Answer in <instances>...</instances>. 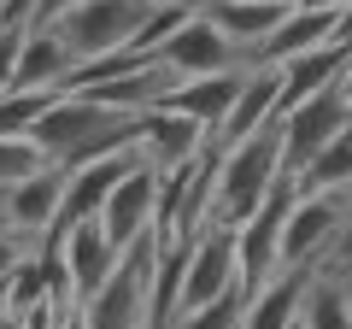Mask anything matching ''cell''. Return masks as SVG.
Wrapping results in <instances>:
<instances>
[{"label":"cell","mask_w":352,"mask_h":329,"mask_svg":"<svg viewBox=\"0 0 352 329\" xmlns=\"http://www.w3.org/2000/svg\"><path fill=\"white\" fill-rule=\"evenodd\" d=\"M282 182V141L276 124L258 129L247 141H229L217 147V189H212V224L235 229L241 217H252L264 206V194Z\"/></svg>","instance_id":"1"},{"label":"cell","mask_w":352,"mask_h":329,"mask_svg":"<svg viewBox=\"0 0 352 329\" xmlns=\"http://www.w3.org/2000/svg\"><path fill=\"white\" fill-rule=\"evenodd\" d=\"M147 12H153V0H71V6H59L41 30H53V36L76 53V65H82V59H100V53L129 47L135 30L147 24Z\"/></svg>","instance_id":"2"},{"label":"cell","mask_w":352,"mask_h":329,"mask_svg":"<svg viewBox=\"0 0 352 329\" xmlns=\"http://www.w3.org/2000/svg\"><path fill=\"white\" fill-rule=\"evenodd\" d=\"M153 259H159V235H141L135 247H124L118 270L88 294L76 312L82 329H147V282H153Z\"/></svg>","instance_id":"3"},{"label":"cell","mask_w":352,"mask_h":329,"mask_svg":"<svg viewBox=\"0 0 352 329\" xmlns=\"http://www.w3.org/2000/svg\"><path fill=\"white\" fill-rule=\"evenodd\" d=\"M346 124H352V94H346V83H335V89H323V94H311V100L288 106V112L276 118L282 177H300V171H305V164H311Z\"/></svg>","instance_id":"4"},{"label":"cell","mask_w":352,"mask_h":329,"mask_svg":"<svg viewBox=\"0 0 352 329\" xmlns=\"http://www.w3.org/2000/svg\"><path fill=\"white\" fill-rule=\"evenodd\" d=\"M352 206L340 194H294L288 217H282V247H276V270H317L323 253L335 247L340 224Z\"/></svg>","instance_id":"5"},{"label":"cell","mask_w":352,"mask_h":329,"mask_svg":"<svg viewBox=\"0 0 352 329\" xmlns=\"http://www.w3.org/2000/svg\"><path fill=\"white\" fill-rule=\"evenodd\" d=\"M153 59H159L176 83H188V76H217V71H247V65H241V47L223 36V30H212L200 12L182 18Z\"/></svg>","instance_id":"6"},{"label":"cell","mask_w":352,"mask_h":329,"mask_svg":"<svg viewBox=\"0 0 352 329\" xmlns=\"http://www.w3.org/2000/svg\"><path fill=\"white\" fill-rule=\"evenodd\" d=\"M141 153H112V159H94V164H76V171H65V189H59V212H53V229L47 241H59L71 224H88V217H100L106 194L118 189V182L129 177V164H135Z\"/></svg>","instance_id":"7"},{"label":"cell","mask_w":352,"mask_h":329,"mask_svg":"<svg viewBox=\"0 0 352 329\" xmlns=\"http://www.w3.org/2000/svg\"><path fill=\"white\" fill-rule=\"evenodd\" d=\"M241 282L235 270V229L223 224H206L200 235L188 241V270H182V312H194V306L217 300V294H229Z\"/></svg>","instance_id":"8"},{"label":"cell","mask_w":352,"mask_h":329,"mask_svg":"<svg viewBox=\"0 0 352 329\" xmlns=\"http://www.w3.org/2000/svg\"><path fill=\"white\" fill-rule=\"evenodd\" d=\"M47 247L59 253L65 288H71V300H76V306H82L88 294L100 288V282H106V277L118 270V259H124V253L112 247V241H106L100 217H88V224H71V229H65L59 241H47Z\"/></svg>","instance_id":"9"},{"label":"cell","mask_w":352,"mask_h":329,"mask_svg":"<svg viewBox=\"0 0 352 329\" xmlns=\"http://www.w3.org/2000/svg\"><path fill=\"white\" fill-rule=\"evenodd\" d=\"M153 212H159V177L135 159V164H129V177L106 194L100 229H106V241H112L118 253H124V247H135L141 235H153Z\"/></svg>","instance_id":"10"},{"label":"cell","mask_w":352,"mask_h":329,"mask_svg":"<svg viewBox=\"0 0 352 329\" xmlns=\"http://www.w3.org/2000/svg\"><path fill=\"white\" fill-rule=\"evenodd\" d=\"M206 129L194 124V118L182 112H164V106H153V112H141V136H135V153L141 164H147L153 177H164V171H176V164H194L206 153Z\"/></svg>","instance_id":"11"},{"label":"cell","mask_w":352,"mask_h":329,"mask_svg":"<svg viewBox=\"0 0 352 329\" xmlns=\"http://www.w3.org/2000/svg\"><path fill=\"white\" fill-rule=\"evenodd\" d=\"M59 189H65V171H59V164L30 171L24 182H12V189L0 194V224H6V229H24V235H36V241H47L53 212H59Z\"/></svg>","instance_id":"12"},{"label":"cell","mask_w":352,"mask_h":329,"mask_svg":"<svg viewBox=\"0 0 352 329\" xmlns=\"http://www.w3.org/2000/svg\"><path fill=\"white\" fill-rule=\"evenodd\" d=\"M335 12L340 6H288L282 24L247 53V65H288V59H300V53L323 47V41L335 36Z\"/></svg>","instance_id":"13"},{"label":"cell","mask_w":352,"mask_h":329,"mask_svg":"<svg viewBox=\"0 0 352 329\" xmlns=\"http://www.w3.org/2000/svg\"><path fill=\"white\" fill-rule=\"evenodd\" d=\"M276 94H282L276 65H247V71H241V89H235V106H229L223 129H217L212 141L229 147V141H247V136H258V129H270L276 124Z\"/></svg>","instance_id":"14"},{"label":"cell","mask_w":352,"mask_h":329,"mask_svg":"<svg viewBox=\"0 0 352 329\" xmlns=\"http://www.w3.org/2000/svg\"><path fill=\"white\" fill-rule=\"evenodd\" d=\"M71 71H76V53L65 47L53 30H30L24 47H18V71H12V89L18 94H36V89H53L65 94L71 89Z\"/></svg>","instance_id":"15"},{"label":"cell","mask_w":352,"mask_h":329,"mask_svg":"<svg viewBox=\"0 0 352 329\" xmlns=\"http://www.w3.org/2000/svg\"><path fill=\"white\" fill-rule=\"evenodd\" d=\"M346 53H352V47H340V41H323V47H311V53H300V59L276 65V76H282V94H276V118L288 112V106L311 100V94L335 89L340 76H346Z\"/></svg>","instance_id":"16"},{"label":"cell","mask_w":352,"mask_h":329,"mask_svg":"<svg viewBox=\"0 0 352 329\" xmlns=\"http://www.w3.org/2000/svg\"><path fill=\"white\" fill-rule=\"evenodd\" d=\"M235 89H241V71H217V76H188V83H176L170 94H164V112H182L194 118V124L206 129V136H217L229 118V106H235Z\"/></svg>","instance_id":"17"},{"label":"cell","mask_w":352,"mask_h":329,"mask_svg":"<svg viewBox=\"0 0 352 329\" xmlns=\"http://www.w3.org/2000/svg\"><path fill=\"white\" fill-rule=\"evenodd\" d=\"M194 12H200L212 30H223V36L241 47V65H247V53L282 24V12H288V6H276V0H200Z\"/></svg>","instance_id":"18"},{"label":"cell","mask_w":352,"mask_h":329,"mask_svg":"<svg viewBox=\"0 0 352 329\" xmlns=\"http://www.w3.org/2000/svg\"><path fill=\"white\" fill-rule=\"evenodd\" d=\"M305 282H311V270H276L270 282H258L241 306V329H288L300 317Z\"/></svg>","instance_id":"19"},{"label":"cell","mask_w":352,"mask_h":329,"mask_svg":"<svg viewBox=\"0 0 352 329\" xmlns=\"http://www.w3.org/2000/svg\"><path fill=\"white\" fill-rule=\"evenodd\" d=\"M300 323H305V329H352L346 282L329 277V270H311V282H305V300H300Z\"/></svg>","instance_id":"20"},{"label":"cell","mask_w":352,"mask_h":329,"mask_svg":"<svg viewBox=\"0 0 352 329\" xmlns=\"http://www.w3.org/2000/svg\"><path fill=\"white\" fill-rule=\"evenodd\" d=\"M294 182H300V194H340V189H346V182H352V124L340 129V136L329 141Z\"/></svg>","instance_id":"21"},{"label":"cell","mask_w":352,"mask_h":329,"mask_svg":"<svg viewBox=\"0 0 352 329\" xmlns=\"http://www.w3.org/2000/svg\"><path fill=\"white\" fill-rule=\"evenodd\" d=\"M53 100H59L53 89H36V94H18L12 89V94H0V141H24L30 124H36Z\"/></svg>","instance_id":"22"},{"label":"cell","mask_w":352,"mask_h":329,"mask_svg":"<svg viewBox=\"0 0 352 329\" xmlns=\"http://www.w3.org/2000/svg\"><path fill=\"white\" fill-rule=\"evenodd\" d=\"M241 306H247V288L235 282L229 294H217V300L182 312V317H176V329H241Z\"/></svg>","instance_id":"23"},{"label":"cell","mask_w":352,"mask_h":329,"mask_svg":"<svg viewBox=\"0 0 352 329\" xmlns=\"http://www.w3.org/2000/svg\"><path fill=\"white\" fill-rule=\"evenodd\" d=\"M41 153L30 147V141H0V189H12V182H24L30 171H41Z\"/></svg>","instance_id":"24"},{"label":"cell","mask_w":352,"mask_h":329,"mask_svg":"<svg viewBox=\"0 0 352 329\" xmlns=\"http://www.w3.org/2000/svg\"><path fill=\"white\" fill-rule=\"evenodd\" d=\"M317 270H329V277L352 282V212H346V224H340L335 247H329V253H323V265H317Z\"/></svg>","instance_id":"25"},{"label":"cell","mask_w":352,"mask_h":329,"mask_svg":"<svg viewBox=\"0 0 352 329\" xmlns=\"http://www.w3.org/2000/svg\"><path fill=\"white\" fill-rule=\"evenodd\" d=\"M30 247H41V241L24 235V229H6V224H0V282H6V270H12L18 259L30 253Z\"/></svg>","instance_id":"26"},{"label":"cell","mask_w":352,"mask_h":329,"mask_svg":"<svg viewBox=\"0 0 352 329\" xmlns=\"http://www.w3.org/2000/svg\"><path fill=\"white\" fill-rule=\"evenodd\" d=\"M30 30H0V94H12V71H18V47Z\"/></svg>","instance_id":"27"},{"label":"cell","mask_w":352,"mask_h":329,"mask_svg":"<svg viewBox=\"0 0 352 329\" xmlns=\"http://www.w3.org/2000/svg\"><path fill=\"white\" fill-rule=\"evenodd\" d=\"M41 0H0V30H36Z\"/></svg>","instance_id":"28"},{"label":"cell","mask_w":352,"mask_h":329,"mask_svg":"<svg viewBox=\"0 0 352 329\" xmlns=\"http://www.w3.org/2000/svg\"><path fill=\"white\" fill-rule=\"evenodd\" d=\"M329 41L352 47V0H340V12H335V36H329Z\"/></svg>","instance_id":"29"},{"label":"cell","mask_w":352,"mask_h":329,"mask_svg":"<svg viewBox=\"0 0 352 329\" xmlns=\"http://www.w3.org/2000/svg\"><path fill=\"white\" fill-rule=\"evenodd\" d=\"M340 83H346V94H352V53H346V76H340Z\"/></svg>","instance_id":"30"},{"label":"cell","mask_w":352,"mask_h":329,"mask_svg":"<svg viewBox=\"0 0 352 329\" xmlns=\"http://www.w3.org/2000/svg\"><path fill=\"white\" fill-rule=\"evenodd\" d=\"M340 200H346V206H352V182H346V189H340Z\"/></svg>","instance_id":"31"},{"label":"cell","mask_w":352,"mask_h":329,"mask_svg":"<svg viewBox=\"0 0 352 329\" xmlns=\"http://www.w3.org/2000/svg\"><path fill=\"white\" fill-rule=\"evenodd\" d=\"M0 329H18V323H12V317H0Z\"/></svg>","instance_id":"32"},{"label":"cell","mask_w":352,"mask_h":329,"mask_svg":"<svg viewBox=\"0 0 352 329\" xmlns=\"http://www.w3.org/2000/svg\"><path fill=\"white\" fill-rule=\"evenodd\" d=\"M0 317H6V294H0Z\"/></svg>","instance_id":"33"},{"label":"cell","mask_w":352,"mask_h":329,"mask_svg":"<svg viewBox=\"0 0 352 329\" xmlns=\"http://www.w3.org/2000/svg\"><path fill=\"white\" fill-rule=\"evenodd\" d=\"M288 329H305V323H300V317H294V323H288Z\"/></svg>","instance_id":"34"},{"label":"cell","mask_w":352,"mask_h":329,"mask_svg":"<svg viewBox=\"0 0 352 329\" xmlns=\"http://www.w3.org/2000/svg\"><path fill=\"white\" fill-rule=\"evenodd\" d=\"M182 6H200V0H182Z\"/></svg>","instance_id":"35"},{"label":"cell","mask_w":352,"mask_h":329,"mask_svg":"<svg viewBox=\"0 0 352 329\" xmlns=\"http://www.w3.org/2000/svg\"><path fill=\"white\" fill-rule=\"evenodd\" d=\"M346 300H352V282H346Z\"/></svg>","instance_id":"36"},{"label":"cell","mask_w":352,"mask_h":329,"mask_svg":"<svg viewBox=\"0 0 352 329\" xmlns=\"http://www.w3.org/2000/svg\"><path fill=\"white\" fill-rule=\"evenodd\" d=\"M0 194H6V189H0Z\"/></svg>","instance_id":"37"}]
</instances>
